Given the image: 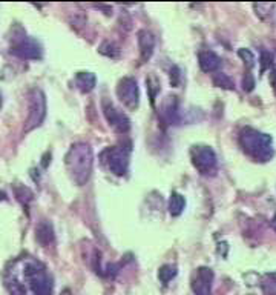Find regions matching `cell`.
<instances>
[{
  "label": "cell",
  "mask_w": 276,
  "mask_h": 295,
  "mask_svg": "<svg viewBox=\"0 0 276 295\" xmlns=\"http://www.w3.org/2000/svg\"><path fill=\"white\" fill-rule=\"evenodd\" d=\"M65 165L69 177L77 186H83L89 182L94 169V152L92 148L84 142L71 145L65 155Z\"/></svg>",
  "instance_id": "cell-1"
},
{
  "label": "cell",
  "mask_w": 276,
  "mask_h": 295,
  "mask_svg": "<svg viewBox=\"0 0 276 295\" xmlns=\"http://www.w3.org/2000/svg\"><path fill=\"white\" fill-rule=\"evenodd\" d=\"M238 143L246 155L252 160L266 163L273 157V139L272 135L253 128H244L240 132Z\"/></svg>",
  "instance_id": "cell-2"
},
{
  "label": "cell",
  "mask_w": 276,
  "mask_h": 295,
  "mask_svg": "<svg viewBox=\"0 0 276 295\" xmlns=\"http://www.w3.org/2000/svg\"><path fill=\"white\" fill-rule=\"evenodd\" d=\"M23 277L34 295H51L52 283L46 268L35 260H28L23 266Z\"/></svg>",
  "instance_id": "cell-3"
},
{
  "label": "cell",
  "mask_w": 276,
  "mask_h": 295,
  "mask_svg": "<svg viewBox=\"0 0 276 295\" xmlns=\"http://www.w3.org/2000/svg\"><path fill=\"white\" fill-rule=\"evenodd\" d=\"M129 152L131 148L124 146H111L100 154L101 163L117 177H124L129 169Z\"/></svg>",
  "instance_id": "cell-4"
},
{
  "label": "cell",
  "mask_w": 276,
  "mask_h": 295,
  "mask_svg": "<svg viewBox=\"0 0 276 295\" xmlns=\"http://www.w3.org/2000/svg\"><path fill=\"white\" fill-rule=\"evenodd\" d=\"M190 160L194 168L201 175H214L218 168V159L215 151L207 145H195L190 149Z\"/></svg>",
  "instance_id": "cell-5"
},
{
  "label": "cell",
  "mask_w": 276,
  "mask_h": 295,
  "mask_svg": "<svg viewBox=\"0 0 276 295\" xmlns=\"http://www.w3.org/2000/svg\"><path fill=\"white\" fill-rule=\"evenodd\" d=\"M46 117V95L41 89L35 88L29 94V114L23 128V132H29L38 128Z\"/></svg>",
  "instance_id": "cell-6"
},
{
  "label": "cell",
  "mask_w": 276,
  "mask_h": 295,
  "mask_svg": "<svg viewBox=\"0 0 276 295\" xmlns=\"http://www.w3.org/2000/svg\"><path fill=\"white\" fill-rule=\"evenodd\" d=\"M101 111L104 114V119L108 125L118 134H128L131 131V120L124 112H121L111 100L103 99L101 100Z\"/></svg>",
  "instance_id": "cell-7"
},
{
  "label": "cell",
  "mask_w": 276,
  "mask_h": 295,
  "mask_svg": "<svg viewBox=\"0 0 276 295\" xmlns=\"http://www.w3.org/2000/svg\"><path fill=\"white\" fill-rule=\"evenodd\" d=\"M117 97L131 111H135L140 105V89L134 77H123L117 85Z\"/></svg>",
  "instance_id": "cell-8"
},
{
  "label": "cell",
  "mask_w": 276,
  "mask_h": 295,
  "mask_svg": "<svg viewBox=\"0 0 276 295\" xmlns=\"http://www.w3.org/2000/svg\"><path fill=\"white\" fill-rule=\"evenodd\" d=\"M11 54L23 60H40L43 57V48L35 38L23 35L11 46Z\"/></svg>",
  "instance_id": "cell-9"
},
{
  "label": "cell",
  "mask_w": 276,
  "mask_h": 295,
  "mask_svg": "<svg viewBox=\"0 0 276 295\" xmlns=\"http://www.w3.org/2000/svg\"><path fill=\"white\" fill-rule=\"evenodd\" d=\"M214 285V271L207 266L198 268L190 279V288L195 295H210Z\"/></svg>",
  "instance_id": "cell-10"
},
{
  "label": "cell",
  "mask_w": 276,
  "mask_h": 295,
  "mask_svg": "<svg viewBox=\"0 0 276 295\" xmlns=\"http://www.w3.org/2000/svg\"><path fill=\"white\" fill-rule=\"evenodd\" d=\"M161 119L167 125H180L181 122V111H180V102L177 97H166V100L161 105Z\"/></svg>",
  "instance_id": "cell-11"
},
{
  "label": "cell",
  "mask_w": 276,
  "mask_h": 295,
  "mask_svg": "<svg viewBox=\"0 0 276 295\" xmlns=\"http://www.w3.org/2000/svg\"><path fill=\"white\" fill-rule=\"evenodd\" d=\"M138 48H140V55H141V62H147L155 49V35L147 31V29H141L138 31Z\"/></svg>",
  "instance_id": "cell-12"
},
{
  "label": "cell",
  "mask_w": 276,
  "mask_h": 295,
  "mask_svg": "<svg viewBox=\"0 0 276 295\" xmlns=\"http://www.w3.org/2000/svg\"><path fill=\"white\" fill-rule=\"evenodd\" d=\"M198 63H200V68L201 71L210 74V72H215L220 69L221 66V58L218 57V54H215L214 51H200L198 52Z\"/></svg>",
  "instance_id": "cell-13"
},
{
  "label": "cell",
  "mask_w": 276,
  "mask_h": 295,
  "mask_svg": "<svg viewBox=\"0 0 276 295\" xmlns=\"http://www.w3.org/2000/svg\"><path fill=\"white\" fill-rule=\"evenodd\" d=\"M35 240L45 248L52 246L55 243V232H54L52 225L48 220H41L37 225V228H35Z\"/></svg>",
  "instance_id": "cell-14"
},
{
  "label": "cell",
  "mask_w": 276,
  "mask_h": 295,
  "mask_svg": "<svg viewBox=\"0 0 276 295\" xmlns=\"http://www.w3.org/2000/svg\"><path fill=\"white\" fill-rule=\"evenodd\" d=\"M74 82H75V86H77L81 92L88 94V92H91V91L95 88V85H97V77H95V74H92V72H84V71H81V72H77V74H75Z\"/></svg>",
  "instance_id": "cell-15"
},
{
  "label": "cell",
  "mask_w": 276,
  "mask_h": 295,
  "mask_svg": "<svg viewBox=\"0 0 276 295\" xmlns=\"http://www.w3.org/2000/svg\"><path fill=\"white\" fill-rule=\"evenodd\" d=\"M184 208H186V199L180 192L174 191L169 199V214L172 217H180L183 214Z\"/></svg>",
  "instance_id": "cell-16"
},
{
  "label": "cell",
  "mask_w": 276,
  "mask_h": 295,
  "mask_svg": "<svg viewBox=\"0 0 276 295\" xmlns=\"http://www.w3.org/2000/svg\"><path fill=\"white\" fill-rule=\"evenodd\" d=\"M98 52L101 54V55H104V57H109V58H120V54H121V51H120V48L114 43V42H103L100 46H98Z\"/></svg>",
  "instance_id": "cell-17"
},
{
  "label": "cell",
  "mask_w": 276,
  "mask_h": 295,
  "mask_svg": "<svg viewBox=\"0 0 276 295\" xmlns=\"http://www.w3.org/2000/svg\"><path fill=\"white\" fill-rule=\"evenodd\" d=\"M178 271L175 266L172 265H163L160 269H158V280L163 283V285H169L175 277H177Z\"/></svg>",
  "instance_id": "cell-18"
},
{
  "label": "cell",
  "mask_w": 276,
  "mask_h": 295,
  "mask_svg": "<svg viewBox=\"0 0 276 295\" xmlns=\"http://www.w3.org/2000/svg\"><path fill=\"white\" fill-rule=\"evenodd\" d=\"M214 85L218 86V88H223V89H229V91H233V89H235L233 80H232L227 74H224V72H217V74L214 75Z\"/></svg>",
  "instance_id": "cell-19"
},
{
  "label": "cell",
  "mask_w": 276,
  "mask_h": 295,
  "mask_svg": "<svg viewBox=\"0 0 276 295\" xmlns=\"http://www.w3.org/2000/svg\"><path fill=\"white\" fill-rule=\"evenodd\" d=\"M14 194L17 197L18 202H22L23 205H28L32 199H34V194L29 188L23 186V185H15L14 186Z\"/></svg>",
  "instance_id": "cell-20"
},
{
  "label": "cell",
  "mask_w": 276,
  "mask_h": 295,
  "mask_svg": "<svg viewBox=\"0 0 276 295\" xmlns=\"http://www.w3.org/2000/svg\"><path fill=\"white\" fill-rule=\"evenodd\" d=\"M252 6L255 9V14L263 20H267L269 17H272V11L275 8L273 3H253Z\"/></svg>",
  "instance_id": "cell-21"
},
{
  "label": "cell",
  "mask_w": 276,
  "mask_h": 295,
  "mask_svg": "<svg viewBox=\"0 0 276 295\" xmlns=\"http://www.w3.org/2000/svg\"><path fill=\"white\" fill-rule=\"evenodd\" d=\"M146 86H147V91H149V99H151V103L155 105V99H157V94L160 92V80L155 77V75H149L146 78Z\"/></svg>",
  "instance_id": "cell-22"
},
{
  "label": "cell",
  "mask_w": 276,
  "mask_h": 295,
  "mask_svg": "<svg viewBox=\"0 0 276 295\" xmlns=\"http://www.w3.org/2000/svg\"><path fill=\"white\" fill-rule=\"evenodd\" d=\"M238 55H240V58L247 65L249 69L255 66V55H253V52H252L250 49L241 48V49H238Z\"/></svg>",
  "instance_id": "cell-23"
},
{
  "label": "cell",
  "mask_w": 276,
  "mask_h": 295,
  "mask_svg": "<svg viewBox=\"0 0 276 295\" xmlns=\"http://www.w3.org/2000/svg\"><path fill=\"white\" fill-rule=\"evenodd\" d=\"M261 72H266L267 69H270V66L273 65V54L269 52V51H261Z\"/></svg>",
  "instance_id": "cell-24"
},
{
  "label": "cell",
  "mask_w": 276,
  "mask_h": 295,
  "mask_svg": "<svg viewBox=\"0 0 276 295\" xmlns=\"http://www.w3.org/2000/svg\"><path fill=\"white\" fill-rule=\"evenodd\" d=\"M8 289H9V294L11 295H26V288L20 282H17V280L8 282Z\"/></svg>",
  "instance_id": "cell-25"
},
{
  "label": "cell",
  "mask_w": 276,
  "mask_h": 295,
  "mask_svg": "<svg viewBox=\"0 0 276 295\" xmlns=\"http://www.w3.org/2000/svg\"><path fill=\"white\" fill-rule=\"evenodd\" d=\"M243 89H244L246 92H250V91L255 89V78H253V75L250 74V71H247L246 75H244V78H243Z\"/></svg>",
  "instance_id": "cell-26"
},
{
  "label": "cell",
  "mask_w": 276,
  "mask_h": 295,
  "mask_svg": "<svg viewBox=\"0 0 276 295\" xmlns=\"http://www.w3.org/2000/svg\"><path fill=\"white\" fill-rule=\"evenodd\" d=\"M180 80H181V72H180L178 66H172V69H171V85L178 86Z\"/></svg>",
  "instance_id": "cell-27"
},
{
  "label": "cell",
  "mask_w": 276,
  "mask_h": 295,
  "mask_svg": "<svg viewBox=\"0 0 276 295\" xmlns=\"http://www.w3.org/2000/svg\"><path fill=\"white\" fill-rule=\"evenodd\" d=\"M270 85H272V88H273L276 94V69H273V72L270 74Z\"/></svg>",
  "instance_id": "cell-28"
},
{
  "label": "cell",
  "mask_w": 276,
  "mask_h": 295,
  "mask_svg": "<svg viewBox=\"0 0 276 295\" xmlns=\"http://www.w3.org/2000/svg\"><path fill=\"white\" fill-rule=\"evenodd\" d=\"M48 157H51L49 152H46V154L43 155V162H41V166H43V168H48V165L51 163V162H48Z\"/></svg>",
  "instance_id": "cell-29"
},
{
  "label": "cell",
  "mask_w": 276,
  "mask_h": 295,
  "mask_svg": "<svg viewBox=\"0 0 276 295\" xmlns=\"http://www.w3.org/2000/svg\"><path fill=\"white\" fill-rule=\"evenodd\" d=\"M264 294L266 295H276V289H273V288H267V286H264Z\"/></svg>",
  "instance_id": "cell-30"
},
{
  "label": "cell",
  "mask_w": 276,
  "mask_h": 295,
  "mask_svg": "<svg viewBox=\"0 0 276 295\" xmlns=\"http://www.w3.org/2000/svg\"><path fill=\"white\" fill-rule=\"evenodd\" d=\"M267 277L273 282V285H276V272H270V274H267Z\"/></svg>",
  "instance_id": "cell-31"
},
{
  "label": "cell",
  "mask_w": 276,
  "mask_h": 295,
  "mask_svg": "<svg viewBox=\"0 0 276 295\" xmlns=\"http://www.w3.org/2000/svg\"><path fill=\"white\" fill-rule=\"evenodd\" d=\"M270 226H272V229L276 232V214L273 215V219H272V222H270Z\"/></svg>",
  "instance_id": "cell-32"
},
{
  "label": "cell",
  "mask_w": 276,
  "mask_h": 295,
  "mask_svg": "<svg viewBox=\"0 0 276 295\" xmlns=\"http://www.w3.org/2000/svg\"><path fill=\"white\" fill-rule=\"evenodd\" d=\"M60 295H72V292H71V289H65V291H61Z\"/></svg>",
  "instance_id": "cell-33"
},
{
  "label": "cell",
  "mask_w": 276,
  "mask_h": 295,
  "mask_svg": "<svg viewBox=\"0 0 276 295\" xmlns=\"http://www.w3.org/2000/svg\"><path fill=\"white\" fill-rule=\"evenodd\" d=\"M0 200H6V194L5 192H0Z\"/></svg>",
  "instance_id": "cell-34"
},
{
  "label": "cell",
  "mask_w": 276,
  "mask_h": 295,
  "mask_svg": "<svg viewBox=\"0 0 276 295\" xmlns=\"http://www.w3.org/2000/svg\"><path fill=\"white\" fill-rule=\"evenodd\" d=\"M2 103H3V100H2V94H0V108H2Z\"/></svg>",
  "instance_id": "cell-35"
},
{
  "label": "cell",
  "mask_w": 276,
  "mask_h": 295,
  "mask_svg": "<svg viewBox=\"0 0 276 295\" xmlns=\"http://www.w3.org/2000/svg\"><path fill=\"white\" fill-rule=\"evenodd\" d=\"M247 295H253V294H247Z\"/></svg>",
  "instance_id": "cell-36"
}]
</instances>
